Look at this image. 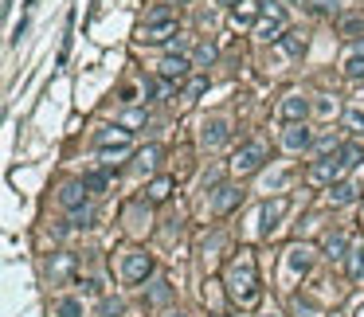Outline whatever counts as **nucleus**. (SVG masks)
I'll return each mask as SVG.
<instances>
[{
  "instance_id": "nucleus-6",
  "label": "nucleus",
  "mask_w": 364,
  "mask_h": 317,
  "mask_svg": "<svg viewBox=\"0 0 364 317\" xmlns=\"http://www.w3.org/2000/svg\"><path fill=\"white\" fill-rule=\"evenodd\" d=\"M263 161H266V145L263 141H247L235 157H231V172L235 177H251V172L263 169Z\"/></svg>"
},
{
  "instance_id": "nucleus-38",
  "label": "nucleus",
  "mask_w": 364,
  "mask_h": 317,
  "mask_svg": "<svg viewBox=\"0 0 364 317\" xmlns=\"http://www.w3.org/2000/svg\"><path fill=\"white\" fill-rule=\"evenodd\" d=\"M168 317H180V314H168Z\"/></svg>"
},
{
  "instance_id": "nucleus-40",
  "label": "nucleus",
  "mask_w": 364,
  "mask_h": 317,
  "mask_svg": "<svg viewBox=\"0 0 364 317\" xmlns=\"http://www.w3.org/2000/svg\"><path fill=\"white\" fill-rule=\"evenodd\" d=\"M361 317H364V306H361Z\"/></svg>"
},
{
  "instance_id": "nucleus-13",
  "label": "nucleus",
  "mask_w": 364,
  "mask_h": 317,
  "mask_svg": "<svg viewBox=\"0 0 364 317\" xmlns=\"http://www.w3.org/2000/svg\"><path fill=\"white\" fill-rule=\"evenodd\" d=\"M286 267L294 270V274H310V267H314V247H305V243L290 247L286 251Z\"/></svg>"
},
{
  "instance_id": "nucleus-18",
  "label": "nucleus",
  "mask_w": 364,
  "mask_h": 317,
  "mask_svg": "<svg viewBox=\"0 0 364 317\" xmlns=\"http://www.w3.org/2000/svg\"><path fill=\"white\" fill-rule=\"evenodd\" d=\"M349 235H344V231H333V235H325V255L329 258H344L349 255Z\"/></svg>"
},
{
  "instance_id": "nucleus-9",
  "label": "nucleus",
  "mask_w": 364,
  "mask_h": 317,
  "mask_svg": "<svg viewBox=\"0 0 364 317\" xmlns=\"http://www.w3.org/2000/svg\"><path fill=\"white\" fill-rule=\"evenodd\" d=\"M196 67L192 59H184V55H165L161 59V67H157V75L165 82H180V79H188V71Z\"/></svg>"
},
{
  "instance_id": "nucleus-27",
  "label": "nucleus",
  "mask_w": 364,
  "mask_h": 317,
  "mask_svg": "<svg viewBox=\"0 0 364 317\" xmlns=\"http://www.w3.org/2000/svg\"><path fill=\"white\" fill-rule=\"evenodd\" d=\"M55 314L59 317H82V302L79 297H63L59 306H55Z\"/></svg>"
},
{
  "instance_id": "nucleus-14",
  "label": "nucleus",
  "mask_w": 364,
  "mask_h": 317,
  "mask_svg": "<svg viewBox=\"0 0 364 317\" xmlns=\"http://www.w3.org/2000/svg\"><path fill=\"white\" fill-rule=\"evenodd\" d=\"M239 200H243V189H235V184H224V189H216L212 208H216V216H227V212L235 208Z\"/></svg>"
},
{
  "instance_id": "nucleus-26",
  "label": "nucleus",
  "mask_w": 364,
  "mask_h": 317,
  "mask_svg": "<svg viewBox=\"0 0 364 317\" xmlns=\"http://www.w3.org/2000/svg\"><path fill=\"white\" fill-rule=\"evenodd\" d=\"M364 31V16H344L341 20V36H349V40H356Z\"/></svg>"
},
{
  "instance_id": "nucleus-35",
  "label": "nucleus",
  "mask_w": 364,
  "mask_h": 317,
  "mask_svg": "<svg viewBox=\"0 0 364 317\" xmlns=\"http://www.w3.org/2000/svg\"><path fill=\"white\" fill-rule=\"evenodd\" d=\"M317 149H321V153H337L341 141H337V138H321V141H317Z\"/></svg>"
},
{
  "instance_id": "nucleus-25",
  "label": "nucleus",
  "mask_w": 364,
  "mask_h": 317,
  "mask_svg": "<svg viewBox=\"0 0 364 317\" xmlns=\"http://www.w3.org/2000/svg\"><path fill=\"white\" fill-rule=\"evenodd\" d=\"M157 157H161V149H157V145H149L145 153H138V172H153Z\"/></svg>"
},
{
  "instance_id": "nucleus-8",
  "label": "nucleus",
  "mask_w": 364,
  "mask_h": 317,
  "mask_svg": "<svg viewBox=\"0 0 364 317\" xmlns=\"http://www.w3.org/2000/svg\"><path fill=\"white\" fill-rule=\"evenodd\" d=\"M227 138H231V126H227L224 118H208L204 126H200V141H204V149L227 145Z\"/></svg>"
},
{
  "instance_id": "nucleus-34",
  "label": "nucleus",
  "mask_w": 364,
  "mask_h": 317,
  "mask_svg": "<svg viewBox=\"0 0 364 317\" xmlns=\"http://www.w3.org/2000/svg\"><path fill=\"white\" fill-rule=\"evenodd\" d=\"M165 297H168V282L157 278V282H153V302H165Z\"/></svg>"
},
{
  "instance_id": "nucleus-7",
  "label": "nucleus",
  "mask_w": 364,
  "mask_h": 317,
  "mask_svg": "<svg viewBox=\"0 0 364 317\" xmlns=\"http://www.w3.org/2000/svg\"><path fill=\"white\" fill-rule=\"evenodd\" d=\"M344 172H349V165H344L337 153H329V157H321V161L310 165V184H329V189H333V184H341Z\"/></svg>"
},
{
  "instance_id": "nucleus-3",
  "label": "nucleus",
  "mask_w": 364,
  "mask_h": 317,
  "mask_svg": "<svg viewBox=\"0 0 364 317\" xmlns=\"http://www.w3.org/2000/svg\"><path fill=\"white\" fill-rule=\"evenodd\" d=\"M94 145H99L102 161H106V165H114V157H126L129 149H133V138H129V129H122V126H110V129H99V138H94Z\"/></svg>"
},
{
  "instance_id": "nucleus-10",
  "label": "nucleus",
  "mask_w": 364,
  "mask_h": 317,
  "mask_svg": "<svg viewBox=\"0 0 364 317\" xmlns=\"http://www.w3.org/2000/svg\"><path fill=\"white\" fill-rule=\"evenodd\" d=\"M282 145L290 149V153H302V149H310V145H314V133L305 129V121H294V126H286Z\"/></svg>"
},
{
  "instance_id": "nucleus-30",
  "label": "nucleus",
  "mask_w": 364,
  "mask_h": 317,
  "mask_svg": "<svg viewBox=\"0 0 364 317\" xmlns=\"http://www.w3.org/2000/svg\"><path fill=\"white\" fill-rule=\"evenodd\" d=\"M317 114H321V118H333V114H337V110H341V106H337V98H317Z\"/></svg>"
},
{
  "instance_id": "nucleus-11",
  "label": "nucleus",
  "mask_w": 364,
  "mask_h": 317,
  "mask_svg": "<svg viewBox=\"0 0 364 317\" xmlns=\"http://www.w3.org/2000/svg\"><path fill=\"white\" fill-rule=\"evenodd\" d=\"M59 204L67 212H82L90 208V200H87V184H63L59 189Z\"/></svg>"
},
{
  "instance_id": "nucleus-36",
  "label": "nucleus",
  "mask_w": 364,
  "mask_h": 317,
  "mask_svg": "<svg viewBox=\"0 0 364 317\" xmlns=\"http://www.w3.org/2000/svg\"><path fill=\"white\" fill-rule=\"evenodd\" d=\"M180 47H184V36H168V40H165V51H168V55H173V51H180Z\"/></svg>"
},
{
  "instance_id": "nucleus-21",
  "label": "nucleus",
  "mask_w": 364,
  "mask_h": 317,
  "mask_svg": "<svg viewBox=\"0 0 364 317\" xmlns=\"http://www.w3.org/2000/svg\"><path fill=\"white\" fill-rule=\"evenodd\" d=\"M344 75H349V79H364V51L361 47L344 59Z\"/></svg>"
},
{
  "instance_id": "nucleus-22",
  "label": "nucleus",
  "mask_w": 364,
  "mask_h": 317,
  "mask_svg": "<svg viewBox=\"0 0 364 317\" xmlns=\"http://www.w3.org/2000/svg\"><path fill=\"white\" fill-rule=\"evenodd\" d=\"M344 258H349V278H364V247H353Z\"/></svg>"
},
{
  "instance_id": "nucleus-33",
  "label": "nucleus",
  "mask_w": 364,
  "mask_h": 317,
  "mask_svg": "<svg viewBox=\"0 0 364 317\" xmlns=\"http://www.w3.org/2000/svg\"><path fill=\"white\" fill-rule=\"evenodd\" d=\"M145 118H149L145 110H129L126 118H122V126H141V121H145Z\"/></svg>"
},
{
  "instance_id": "nucleus-41",
  "label": "nucleus",
  "mask_w": 364,
  "mask_h": 317,
  "mask_svg": "<svg viewBox=\"0 0 364 317\" xmlns=\"http://www.w3.org/2000/svg\"><path fill=\"white\" fill-rule=\"evenodd\" d=\"M361 212H364V208H361Z\"/></svg>"
},
{
  "instance_id": "nucleus-28",
  "label": "nucleus",
  "mask_w": 364,
  "mask_h": 317,
  "mask_svg": "<svg viewBox=\"0 0 364 317\" xmlns=\"http://www.w3.org/2000/svg\"><path fill=\"white\" fill-rule=\"evenodd\" d=\"M344 126L353 133H364V110H344Z\"/></svg>"
},
{
  "instance_id": "nucleus-32",
  "label": "nucleus",
  "mask_w": 364,
  "mask_h": 317,
  "mask_svg": "<svg viewBox=\"0 0 364 317\" xmlns=\"http://www.w3.org/2000/svg\"><path fill=\"white\" fill-rule=\"evenodd\" d=\"M99 317H122V302H102V309H99Z\"/></svg>"
},
{
  "instance_id": "nucleus-12",
  "label": "nucleus",
  "mask_w": 364,
  "mask_h": 317,
  "mask_svg": "<svg viewBox=\"0 0 364 317\" xmlns=\"http://www.w3.org/2000/svg\"><path fill=\"white\" fill-rule=\"evenodd\" d=\"M290 212V200L286 196H275V200H266V208H263V235H270V231L278 228V219Z\"/></svg>"
},
{
  "instance_id": "nucleus-19",
  "label": "nucleus",
  "mask_w": 364,
  "mask_h": 317,
  "mask_svg": "<svg viewBox=\"0 0 364 317\" xmlns=\"http://www.w3.org/2000/svg\"><path fill=\"white\" fill-rule=\"evenodd\" d=\"M337 157H341L344 165L353 169V165H361V161H364V145H356V141H349V145H341V149H337Z\"/></svg>"
},
{
  "instance_id": "nucleus-39",
  "label": "nucleus",
  "mask_w": 364,
  "mask_h": 317,
  "mask_svg": "<svg viewBox=\"0 0 364 317\" xmlns=\"http://www.w3.org/2000/svg\"><path fill=\"white\" fill-rule=\"evenodd\" d=\"M266 317H278V314H266Z\"/></svg>"
},
{
  "instance_id": "nucleus-31",
  "label": "nucleus",
  "mask_w": 364,
  "mask_h": 317,
  "mask_svg": "<svg viewBox=\"0 0 364 317\" xmlns=\"http://www.w3.org/2000/svg\"><path fill=\"white\" fill-rule=\"evenodd\" d=\"M212 59H216V47H212V43H204V47L196 51V67H208Z\"/></svg>"
},
{
  "instance_id": "nucleus-37",
  "label": "nucleus",
  "mask_w": 364,
  "mask_h": 317,
  "mask_svg": "<svg viewBox=\"0 0 364 317\" xmlns=\"http://www.w3.org/2000/svg\"><path fill=\"white\" fill-rule=\"evenodd\" d=\"M224 4H235V0H224Z\"/></svg>"
},
{
  "instance_id": "nucleus-2",
  "label": "nucleus",
  "mask_w": 364,
  "mask_h": 317,
  "mask_svg": "<svg viewBox=\"0 0 364 317\" xmlns=\"http://www.w3.org/2000/svg\"><path fill=\"white\" fill-rule=\"evenodd\" d=\"M173 31H177V12L168 8V4H157V8H149V12H145V24H141V36H145L149 43L168 40Z\"/></svg>"
},
{
  "instance_id": "nucleus-23",
  "label": "nucleus",
  "mask_w": 364,
  "mask_h": 317,
  "mask_svg": "<svg viewBox=\"0 0 364 317\" xmlns=\"http://www.w3.org/2000/svg\"><path fill=\"white\" fill-rule=\"evenodd\" d=\"M82 184H87V192H106L110 189V172H87Z\"/></svg>"
},
{
  "instance_id": "nucleus-4",
  "label": "nucleus",
  "mask_w": 364,
  "mask_h": 317,
  "mask_svg": "<svg viewBox=\"0 0 364 317\" xmlns=\"http://www.w3.org/2000/svg\"><path fill=\"white\" fill-rule=\"evenodd\" d=\"M255 36L259 40H278L282 43V36H286V8L282 4H275V0H263V16H259V24H255Z\"/></svg>"
},
{
  "instance_id": "nucleus-29",
  "label": "nucleus",
  "mask_w": 364,
  "mask_h": 317,
  "mask_svg": "<svg viewBox=\"0 0 364 317\" xmlns=\"http://www.w3.org/2000/svg\"><path fill=\"white\" fill-rule=\"evenodd\" d=\"M204 90H208V79H192V82H188V87H184V98L192 102V98H200Z\"/></svg>"
},
{
  "instance_id": "nucleus-17",
  "label": "nucleus",
  "mask_w": 364,
  "mask_h": 317,
  "mask_svg": "<svg viewBox=\"0 0 364 317\" xmlns=\"http://www.w3.org/2000/svg\"><path fill=\"white\" fill-rule=\"evenodd\" d=\"M353 200H356V184H349V180H341V184L329 189V204H333V208H344V204H353Z\"/></svg>"
},
{
  "instance_id": "nucleus-16",
  "label": "nucleus",
  "mask_w": 364,
  "mask_h": 317,
  "mask_svg": "<svg viewBox=\"0 0 364 317\" xmlns=\"http://www.w3.org/2000/svg\"><path fill=\"white\" fill-rule=\"evenodd\" d=\"M71 270H75V258H71V255H51V263H48V278H51V282H67Z\"/></svg>"
},
{
  "instance_id": "nucleus-24",
  "label": "nucleus",
  "mask_w": 364,
  "mask_h": 317,
  "mask_svg": "<svg viewBox=\"0 0 364 317\" xmlns=\"http://www.w3.org/2000/svg\"><path fill=\"white\" fill-rule=\"evenodd\" d=\"M282 47L290 51V55H302V51H305V36H302V31H286V36H282Z\"/></svg>"
},
{
  "instance_id": "nucleus-5",
  "label": "nucleus",
  "mask_w": 364,
  "mask_h": 317,
  "mask_svg": "<svg viewBox=\"0 0 364 317\" xmlns=\"http://www.w3.org/2000/svg\"><path fill=\"white\" fill-rule=\"evenodd\" d=\"M118 270H122V282L138 286V282H145V278L153 274V255H145V251H126Z\"/></svg>"
},
{
  "instance_id": "nucleus-1",
  "label": "nucleus",
  "mask_w": 364,
  "mask_h": 317,
  "mask_svg": "<svg viewBox=\"0 0 364 317\" xmlns=\"http://www.w3.org/2000/svg\"><path fill=\"white\" fill-rule=\"evenodd\" d=\"M224 282H227V294H231V302H235L239 309L255 306V302H259V267H255V255H251V251H239V255L231 258V267H227Z\"/></svg>"
},
{
  "instance_id": "nucleus-15",
  "label": "nucleus",
  "mask_w": 364,
  "mask_h": 317,
  "mask_svg": "<svg viewBox=\"0 0 364 317\" xmlns=\"http://www.w3.org/2000/svg\"><path fill=\"white\" fill-rule=\"evenodd\" d=\"M305 114H310V98H302V94H286V102H282V118L294 126V121H305Z\"/></svg>"
},
{
  "instance_id": "nucleus-20",
  "label": "nucleus",
  "mask_w": 364,
  "mask_h": 317,
  "mask_svg": "<svg viewBox=\"0 0 364 317\" xmlns=\"http://www.w3.org/2000/svg\"><path fill=\"white\" fill-rule=\"evenodd\" d=\"M145 192H149V200H153V204H161V200H168V192H173V180H168V177H157Z\"/></svg>"
}]
</instances>
